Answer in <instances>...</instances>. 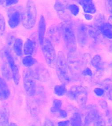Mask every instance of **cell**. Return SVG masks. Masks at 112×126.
I'll use <instances>...</instances> for the list:
<instances>
[{"instance_id": "cell-1", "label": "cell", "mask_w": 112, "mask_h": 126, "mask_svg": "<svg viewBox=\"0 0 112 126\" xmlns=\"http://www.w3.org/2000/svg\"><path fill=\"white\" fill-rule=\"evenodd\" d=\"M86 56L74 52H69L67 58L68 69L71 74L75 76H78L82 72V68L86 63Z\"/></svg>"}, {"instance_id": "cell-2", "label": "cell", "mask_w": 112, "mask_h": 126, "mask_svg": "<svg viewBox=\"0 0 112 126\" xmlns=\"http://www.w3.org/2000/svg\"><path fill=\"white\" fill-rule=\"evenodd\" d=\"M59 26L61 36L69 52L76 51L77 40L71 21L63 22Z\"/></svg>"}, {"instance_id": "cell-3", "label": "cell", "mask_w": 112, "mask_h": 126, "mask_svg": "<svg viewBox=\"0 0 112 126\" xmlns=\"http://www.w3.org/2000/svg\"><path fill=\"white\" fill-rule=\"evenodd\" d=\"M56 72L59 79L63 84H68L70 82L67 59L63 52L59 51L56 61Z\"/></svg>"}, {"instance_id": "cell-4", "label": "cell", "mask_w": 112, "mask_h": 126, "mask_svg": "<svg viewBox=\"0 0 112 126\" xmlns=\"http://www.w3.org/2000/svg\"><path fill=\"white\" fill-rule=\"evenodd\" d=\"M37 9L34 2L32 0L27 1L24 9L22 16V23L27 30L31 29L35 26L37 19Z\"/></svg>"}, {"instance_id": "cell-5", "label": "cell", "mask_w": 112, "mask_h": 126, "mask_svg": "<svg viewBox=\"0 0 112 126\" xmlns=\"http://www.w3.org/2000/svg\"><path fill=\"white\" fill-rule=\"evenodd\" d=\"M67 95L69 98L76 101L81 107H84L86 104L88 92L83 86L79 85L72 86L67 92Z\"/></svg>"}, {"instance_id": "cell-6", "label": "cell", "mask_w": 112, "mask_h": 126, "mask_svg": "<svg viewBox=\"0 0 112 126\" xmlns=\"http://www.w3.org/2000/svg\"><path fill=\"white\" fill-rule=\"evenodd\" d=\"M34 71L30 68H28L23 73V84L24 88L28 95H34L36 92V81Z\"/></svg>"}, {"instance_id": "cell-7", "label": "cell", "mask_w": 112, "mask_h": 126, "mask_svg": "<svg viewBox=\"0 0 112 126\" xmlns=\"http://www.w3.org/2000/svg\"><path fill=\"white\" fill-rule=\"evenodd\" d=\"M42 46V53L47 64L52 67H54L56 65L57 56L52 42L46 38Z\"/></svg>"}, {"instance_id": "cell-8", "label": "cell", "mask_w": 112, "mask_h": 126, "mask_svg": "<svg viewBox=\"0 0 112 126\" xmlns=\"http://www.w3.org/2000/svg\"><path fill=\"white\" fill-rule=\"evenodd\" d=\"M23 11L20 6L9 8L8 10V24L12 29L16 28L20 23Z\"/></svg>"}, {"instance_id": "cell-9", "label": "cell", "mask_w": 112, "mask_h": 126, "mask_svg": "<svg viewBox=\"0 0 112 126\" xmlns=\"http://www.w3.org/2000/svg\"><path fill=\"white\" fill-rule=\"evenodd\" d=\"M3 54L11 70L12 79L15 84L18 85L20 80V75L18 66L16 63L14 58L11 52L7 49H5Z\"/></svg>"}, {"instance_id": "cell-10", "label": "cell", "mask_w": 112, "mask_h": 126, "mask_svg": "<svg viewBox=\"0 0 112 126\" xmlns=\"http://www.w3.org/2000/svg\"><path fill=\"white\" fill-rule=\"evenodd\" d=\"M54 7L59 18L63 22L71 21V16L67 10L68 9L60 1H56Z\"/></svg>"}, {"instance_id": "cell-11", "label": "cell", "mask_w": 112, "mask_h": 126, "mask_svg": "<svg viewBox=\"0 0 112 126\" xmlns=\"http://www.w3.org/2000/svg\"><path fill=\"white\" fill-rule=\"evenodd\" d=\"M88 28L84 24H82L78 26L77 31V42L82 46H84L86 44L88 38Z\"/></svg>"}, {"instance_id": "cell-12", "label": "cell", "mask_w": 112, "mask_h": 126, "mask_svg": "<svg viewBox=\"0 0 112 126\" xmlns=\"http://www.w3.org/2000/svg\"><path fill=\"white\" fill-rule=\"evenodd\" d=\"M47 35L49 37L48 39L52 42H59L61 36L59 26L55 25L50 26L48 30Z\"/></svg>"}, {"instance_id": "cell-13", "label": "cell", "mask_w": 112, "mask_h": 126, "mask_svg": "<svg viewBox=\"0 0 112 126\" xmlns=\"http://www.w3.org/2000/svg\"><path fill=\"white\" fill-rule=\"evenodd\" d=\"M78 2L82 6L86 14H94L96 12L95 5L91 0H80Z\"/></svg>"}, {"instance_id": "cell-14", "label": "cell", "mask_w": 112, "mask_h": 126, "mask_svg": "<svg viewBox=\"0 0 112 126\" xmlns=\"http://www.w3.org/2000/svg\"><path fill=\"white\" fill-rule=\"evenodd\" d=\"M46 31V22L44 16L41 15L38 26V37L40 45L42 46L44 42Z\"/></svg>"}, {"instance_id": "cell-15", "label": "cell", "mask_w": 112, "mask_h": 126, "mask_svg": "<svg viewBox=\"0 0 112 126\" xmlns=\"http://www.w3.org/2000/svg\"><path fill=\"white\" fill-rule=\"evenodd\" d=\"M36 79L40 81H46L49 77V73L46 68L42 65H37L34 70Z\"/></svg>"}, {"instance_id": "cell-16", "label": "cell", "mask_w": 112, "mask_h": 126, "mask_svg": "<svg viewBox=\"0 0 112 126\" xmlns=\"http://www.w3.org/2000/svg\"><path fill=\"white\" fill-rule=\"evenodd\" d=\"M10 91L4 79L0 78V101L5 100L9 98Z\"/></svg>"}, {"instance_id": "cell-17", "label": "cell", "mask_w": 112, "mask_h": 126, "mask_svg": "<svg viewBox=\"0 0 112 126\" xmlns=\"http://www.w3.org/2000/svg\"><path fill=\"white\" fill-rule=\"evenodd\" d=\"M2 63L1 65V71L4 79L9 80L12 79V74L10 68L7 63L4 55L2 59Z\"/></svg>"}, {"instance_id": "cell-18", "label": "cell", "mask_w": 112, "mask_h": 126, "mask_svg": "<svg viewBox=\"0 0 112 126\" xmlns=\"http://www.w3.org/2000/svg\"><path fill=\"white\" fill-rule=\"evenodd\" d=\"M100 115L98 111L96 109H93L89 110L87 113L84 120V125L89 126L96 120Z\"/></svg>"}, {"instance_id": "cell-19", "label": "cell", "mask_w": 112, "mask_h": 126, "mask_svg": "<svg viewBox=\"0 0 112 126\" xmlns=\"http://www.w3.org/2000/svg\"><path fill=\"white\" fill-rule=\"evenodd\" d=\"M98 30L104 37L109 39H112V27L108 22L102 24Z\"/></svg>"}, {"instance_id": "cell-20", "label": "cell", "mask_w": 112, "mask_h": 126, "mask_svg": "<svg viewBox=\"0 0 112 126\" xmlns=\"http://www.w3.org/2000/svg\"><path fill=\"white\" fill-rule=\"evenodd\" d=\"M35 50V44L33 40L28 39L25 42L23 47V54L26 55H32Z\"/></svg>"}, {"instance_id": "cell-21", "label": "cell", "mask_w": 112, "mask_h": 126, "mask_svg": "<svg viewBox=\"0 0 112 126\" xmlns=\"http://www.w3.org/2000/svg\"><path fill=\"white\" fill-rule=\"evenodd\" d=\"M23 42L20 38H17L13 44L14 53L18 57H21L23 54Z\"/></svg>"}, {"instance_id": "cell-22", "label": "cell", "mask_w": 112, "mask_h": 126, "mask_svg": "<svg viewBox=\"0 0 112 126\" xmlns=\"http://www.w3.org/2000/svg\"><path fill=\"white\" fill-rule=\"evenodd\" d=\"M105 94L109 99L112 98V81L110 79H105L101 83Z\"/></svg>"}, {"instance_id": "cell-23", "label": "cell", "mask_w": 112, "mask_h": 126, "mask_svg": "<svg viewBox=\"0 0 112 126\" xmlns=\"http://www.w3.org/2000/svg\"><path fill=\"white\" fill-rule=\"evenodd\" d=\"M88 28V35L95 42H99L100 41V33L97 28L89 26Z\"/></svg>"}, {"instance_id": "cell-24", "label": "cell", "mask_w": 112, "mask_h": 126, "mask_svg": "<svg viewBox=\"0 0 112 126\" xmlns=\"http://www.w3.org/2000/svg\"><path fill=\"white\" fill-rule=\"evenodd\" d=\"M9 115L6 109H3L0 111V126H8L9 125Z\"/></svg>"}, {"instance_id": "cell-25", "label": "cell", "mask_w": 112, "mask_h": 126, "mask_svg": "<svg viewBox=\"0 0 112 126\" xmlns=\"http://www.w3.org/2000/svg\"><path fill=\"white\" fill-rule=\"evenodd\" d=\"M91 63L93 67L99 71L102 69L103 65L102 59L99 55L93 56L91 60Z\"/></svg>"}, {"instance_id": "cell-26", "label": "cell", "mask_w": 112, "mask_h": 126, "mask_svg": "<svg viewBox=\"0 0 112 126\" xmlns=\"http://www.w3.org/2000/svg\"><path fill=\"white\" fill-rule=\"evenodd\" d=\"M22 62L24 66L29 68L35 65L37 63V60L31 55H27L22 59Z\"/></svg>"}, {"instance_id": "cell-27", "label": "cell", "mask_w": 112, "mask_h": 126, "mask_svg": "<svg viewBox=\"0 0 112 126\" xmlns=\"http://www.w3.org/2000/svg\"><path fill=\"white\" fill-rule=\"evenodd\" d=\"M72 126H82V117L78 113H75L70 119Z\"/></svg>"}, {"instance_id": "cell-28", "label": "cell", "mask_w": 112, "mask_h": 126, "mask_svg": "<svg viewBox=\"0 0 112 126\" xmlns=\"http://www.w3.org/2000/svg\"><path fill=\"white\" fill-rule=\"evenodd\" d=\"M54 92L56 95L58 96L64 95L67 92L65 85L62 84L60 85H56L54 87Z\"/></svg>"}, {"instance_id": "cell-29", "label": "cell", "mask_w": 112, "mask_h": 126, "mask_svg": "<svg viewBox=\"0 0 112 126\" xmlns=\"http://www.w3.org/2000/svg\"><path fill=\"white\" fill-rule=\"evenodd\" d=\"M62 106V102L61 100L56 99L53 101V105L51 108V111L53 113L59 112L61 110V108Z\"/></svg>"}, {"instance_id": "cell-30", "label": "cell", "mask_w": 112, "mask_h": 126, "mask_svg": "<svg viewBox=\"0 0 112 126\" xmlns=\"http://www.w3.org/2000/svg\"><path fill=\"white\" fill-rule=\"evenodd\" d=\"M105 22V18L102 14H98L94 20V25L95 28L98 29L102 24Z\"/></svg>"}, {"instance_id": "cell-31", "label": "cell", "mask_w": 112, "mask_h": 126, "mask_svg": "<svg viewBox=\"0 0 112 126\" xmlns=\"http://www.w3.org/2000/svg\"><path fill=\"white\" fill-rule=\"evenodd\" d=\"M67 9L70 11V13L74 16H77L79 13V8L77 5L71 4L68 5Z\"/></svg>"}, {"instance_id": "cell-32", "label": "cell", "mask_w": 112, "mask_h": 126, "mask_svg": "<svg viewBox=\"0 0 112 126\" xmlns=\"http://www.w3.org/2000/svg\"><path fill=\"white\" fill-rule=\"evenodd\" d=\"M5 21L2 14H0V36H2L5 30Z\"/></svg>"}, {"instance_id": "cell-33", "label": "cell", "mask_w": 112, "mask_h": 126, "mask_svg": "<svg viewBox=\"0 0 112 126\" xmlns=\"http://www.w3.org/2000/svg\"><path fill=\"white\" fill-rule=\"evenodd\" d=\"M93 126H106L105 119L100 115L93 122Z\"/></svg>"}, {"instance_id": "cell-34", "label": "cell", "mask_w": 112, "mask_h": 126, "mask_svg": "<svg viewBox=\"0 0 112 126\" xmlns=\"http://www.w3.org/2000/svg\"><path fill=\"white\" fill-rule=\"evenodd\" d=\"M16 38H15V36L14 33H9L6 39L7 44L9 46H11L14 44Z\"/></svg>"}, {"instance_id": "cell-35", "label": "cell", "mask_w": 112, "mask_h": 126, "mask_svg": "<svg viewBox=\"0 0 112 126\" xmlns=\"http://www.w3.org/2000/svg\"><path fill=\"white\" fill-rule=\"evenodd\" d=\"M94 92L96 95L99 97L102 96L104 94H105V91L102 88H96L94 90Z\"/></svg>"}, {"instance_id": "cell-36", "label": "cell", "mask_w": 112, "mask_h": 126, "mask_svg": "<svg viewBox=\"0 0 112 126\" xmlns=\"http://www.w3.org/2000/svg\"><path fill=\"white\" fill-rule=\"evenodd\" d=\"M82 74L85 76H92L93 75V73H92V70L90 68L87 67L84 68L82 72Z\"/></svg>"}, {"instance_id": "cell-37", "label": "cell", "mask_w": 112, "mask_h": 126, "mask_svg": "<svg viewBox=\"0 0 112 126\" xmlns=\"http://www.w3.org/2000/svg\"><path fill=\"white\" fill-rule=\"evenodd\" d=\"M18 2V0H7L5 1V5L6 6H11L12 5H15Z\"/></svg>"}, {"instance_id": "cell-38", "label": "cell", "mask_w": 112, "mask_h": 126, "mask_svg": "<svg viewBox=\"0 0 112 126\" xmlns=\"http://www.w3.org/2000/svg\"><path fill=\"white\" fill-rule=\"evenodd\" d=\"M70 122L68 120L60 122L58 124V126H69L70 124Z\"/></svg>"}, {"instance_id": "cell-39", "label": "cell", "mask_w": 112, "mask_h": 126, "mask_svg": "<svg viewBox=\"0 0 112 126\" xmlns=\"http://www.w3.org/2000/svg\"><path fill=\"white\" fill-rule=\"evenodd\" d=\"M43 126H55V125L52 121L49 119H47L44 122Z\"/></svg>"}, {"instance_id": "cell-40", "label": "cell", "mask_w": 112, "mask_h": 126, "mask_svg": "<svg viewBox=\"0 0 112 126\" xmlns=\"http://www.w3.org/2000/svg\"><path fill=\"white\" fill-rule=\"evenodd\" d=\"M59 112L60 116L61 118H65L67 116V113L66 111L64 110H61Z\"/></svg>"}, {"instance_id": "cell-41", "label": "cell", "mask_w": 112, "mask_h": 126, "mask_svg": "<svg viewBox=\"0 0 112 126\" xmlns=\"http://www.w3.org/2000/svg\"><path fill=\"white\" fill-rule=\"evenodd\" d=\"M99 103L100 104L101 107L103 109H106L107 108V104L105 101L104 100H101L99 101Z\"/></svg>"}, {"instance_id": "cell-42", "label": "cell", "mask_w": 112, "mask_h": 126, "mask_svg": "<svg viewBox=\"0 0 112 126\" xmlns=\"http://www.w3.org/2000/svg\"><path fill=\"white\" fill-rule=\"evenodd\" d=\"M108 9L111 14H112V0H110L108 1Z\"/></svg>"}, {"instance_id": "cell-43", "label": "cell", "mask_w": 112, "mask_h": 126, "mask_svg": "<svg viewBox=\"0 0 112 126\" xmlns=\"http://www.w3.org/2000/svg\"><path fill=\"white\" fill-rule=\"evenodd\" d=\"M84 17L87 20H91L93 19V16L91 14H85L84 15Z\"/></svg>"}, {"instance_id": "cell-44", "label": "cell", "mask_w": 112, "mask_h": 126, "mask_svg": "<svg viewBox=\"0 0 112 126\" xmlns=\"http://www.w3.org/2000/svg\"><path fill=\"white\" fill-rule=\"evenodd\" d=\"M108 126H112V117L110 118L108 120Z\"/></svg>"}, {"instance_id": "cell-45", "label": "cell", "mask_w": 112, "mask_h": 126, "mask_svg": "<svg viewBox=\"0 0 112 126\" xmlns=\"http://www.w3.org/2000/svg\"><path fill=\"white\" fill-rule=\"evenodd\" d=\"M108 22L111 25V26L112 27V16H110L109 17V19H108Z\"/></svg>"}, {"instance_id": "cell-46", "label": "cell", "mask_w": 112, "mask_h": 126, "mask_svg": "<svg viewBox=\"0 0 112 126\" xmlns=\"http://www.w3.org/2000/svg\"><path fill=\"white\" fill-rule=\"evenodd\" d=\"M8 126H18L16 124H14V123H11L9 124V125Z\"/></svg>"}, {"instance_id": "cell-47", "label": "cell", "mask_w": 112, "mask_h": 126, "mask_svg": "<svg viewBox=\"0 0 112 126\" xmlns=\"http://www.w3.org/2000/svg\"><path fill=\"white\" fill-rule=\"evenodd\" d=\"M109 49L110 52L112 53V43L110 45V47H109Z\"/></svg>"}, {"instance_id": "cell-48", "label": "cell", "mask_w": 112, "mask_h": 126, "mask_svg": "<svg viewBox=\"0 0 112 126\" xmlns=\"http://www.w3.org/2000/svg\"><path fill=\"white\" fill-rule=\"evenodd\" d=\"M4 2H5V0H0V5H2Z\"/></svg>"}, {"instance_id": "cell-49", "label": "cell", "mask_w": 112, "mask_h": 126, "mask_svg": "<svg viewBox=\"0 0 112 126\" xmlns=\"http://www.w3.org/2000/svg\"></svg>"}]
</instances>
